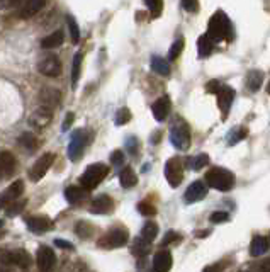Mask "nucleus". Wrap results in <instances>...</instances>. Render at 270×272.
I'll return each mask as SVG.
<instances>
[{
  "label": "nucleus",
  "mask_w": 270,
  "mask_h": 272,
  "mask_svg": "<svg viewBox=\"0 0 270 272\" xmlns=\"http://www.w3.org/2000/svg\"><path fill=\"white\" fill-rule=\"evenodd\" d=\"M144 3H146L153 17H158L161 10H163V0H144Z\"/></svg>",
  "instance_id": "nucleus-39"
},
{
  "label": "nucleus",
  "mask_w": 270,
  "mask_h": 272,
  "mask_svg": "<svg viewBox=\"0 0 270 272\" xmlns=\"http://www.w3.org/2000/svg\"><path fill=\"white\" fill-rule=\"evenodd\" d=\"M149 245L151 243H148V242H144L143 238H136L135 243H133V247H131V252L136 255V257H144L148 252H149Z\"/></svg>",
  "instance_id": "nucleus-33"
},
{
  "label": "nucleus",
  "mask_w": 270,
  "mask_h": 272,
  "mask_svg": "<svg viewBox=\"0 0 270 272\" xmlns=\"http://www.w3.org/2000/svg\"><path fill=\"white\" fill-rule=\"evenodd\" d=\"M2 226H3V221H2V220H0V228H2Z\"/></svg>",
  "instance_id": "nucleus-55"
},
{
  "label": "nucleus",
  "mask_w": 270,
  "mask_h": 272,
  "mask_svg": "<svg viewBox=\"0 0 270 272\" xmlns=\"http://www.w3.org/2000/svg\"><path fill=\"white\" fill-rule=\"evenodd\" d=\"M182 7H184L187 12H197L199 0H182Z\"/></svg>",
  "instance_id": "nucleus-45"
},
{
  "label": "nucleus",
  "mask_w": 270,
  "mask_h": 272,
  "mask_svg": "<svg viewBox=\"0 0 270 272\" xmlns=\"http://www.w3.org/2000/svg\"><path fill=\"white\" fill-rule=\"evenodd\" d=\"M223 267H224V264H223V262L211 264V266L204 267V271H202V272H221V271H223Z\"/></svg>",
  "instance_id": "nucleus-49"
},
{
  "label": "nucleus",
  "mask_w": 270,
  "mask_h": 272,
  "mask_svg": "<svg viewBox=\"0 0 270 272\" xmlns=\"http://www.w3.org/2000/svg\"><path fill=\"white\" fill-rule=\"evenodd\" d=\"M207 194V187L202 180H196L187 187L185 191V196H184V201L187 204H192V203H197V201H202Z\"/></svg>",
  "instance_id": "nucleus-13"
},
{
  "label": "nucleus",
  "mask_w": 270,
  "mask_h": 272,
  "mask_svg": "<svg viewBox=\"0 0 270 272\" xmlns=\"http://www.w3.org/2000/svg\"><path fill=\"white\" fill-rule=\"evenodd\" d=\"M85 143H87L85 131L84 130L73 131L72 139H70V145H68V158L72 160V162H78V160H80Z\"/></svg>",
  "instance_id": "nucleus-8"
},
{
  "label": "nucleus",
  "mask_w": 270,
  "mask_h": 272,
  "mask_svg": "<svg viewBox=\"0 0 270 272\" xmlns=\"http://www.w3.org/2000/svg\"><path fill=\"white\" fill-rule=\"evenodd\" d=\"M269 249H270V235L269 238L262 237V235H257V237H253V240L250 243V255L252 257H260V255H264Z\"/></svg>",
  "instance_id": "nucleus-23"
},
{
  "label": "nucleus",
  "mask_w": 270,
  "mask_h": 272,
  "mask_svg": "<svg viewBox=\"0 0 270 272\" xmlns=\"http://www.w3.org/2000/svg\"><path fill=\"white\" fill-rule=\"evenodd\" d=\"M66 26H68L72 43L78 44V41H80V29H78V24H77V20H75L73 15H66Z\"/></svg>",
  "instance_id": "nucleus-35"
},
{
  "label": "nucleus",
  "mask_w": 270,
  "mask_h": 272,
  "mask_svg": "<svg viewBox=\"0 0 270 272\" xmlns=\"http://www.w3.org/2000/svg\"><path fill=\"white\" fill-rule=\"evenodd\" d=\"M230 220V214H228L226 211H216L209 216V221L214 225H219V223H224V221Z\"/></svg>",
  "instance_id": "nucleus-43"
},
{
  "label": "nucleus",
  "mask_w": 270,
  "mask_h": 272,
  "mask_svg": "<svg viewBox=\"0 0 270 272\" xmlns=\"http://www.w3.org/2000/svg\"><path fill=\"white\" fill-rule=\"evenodd\" d=\"M60 99H61V94L60 90L56 89H43L39 92V101H41V106L43 107H48V109H55V107L60 104Z\"/></svg>",
  "instance_id": "nucleus-20"
},
{
  "label": "nucleus",
  "mask_w": 270,
  "mask_h": 272,
  "mask_svg": "<svg viewBox=\"0 0 270 272\" xmlns=\"http://www.w3.org/2000/svg\"><path fill=\"white\" fill-rule=\"evenodd\" d=\"M262 84H264V72H260V70H252V72H248L247 75V87L248 90H252V92H257Z\"/></svg>",
  "instance_id": "nucleus-26"
},
{
  "label": "nucleus",
  "mask_w": 270,
  "mask_h": 272,
  "mask_svg": "<svg viewBox=\"0 0 270 272\" xmlns=\"http://www.w3.org/2000/svg\"><path fill=\"white\" fill-rule=\"evenodd\" d=\"M207 163H209V156L206 153H199L197 156L187 158V165L192 168V170H201L202 167H207Z\"/></svg>",
  "instance_id": "nucleus-32"
},
{
  "label": "nucleus",
  "mask_w": 270,
  "mask_h": 272,
  "mask_svg": "<svg viewBox=\"0 0 270 272\" xmlns=\"http://www.w3.org/2000/svg\"><path fill=\"white\" fill-rule=\"evenodd\" d=\"M216 96H218V106L223 113V118H226L228 111H230V107L235 101V90L230 85H221V89H219V92Z\"/></svg>",
  "instance_id": "nucleus-14"
},
{
  "label": "nucleus",
  "mask_w": 270,
  "mask_h": 272,
  "mask_svg": "<svg viewBox=\"0 0 270 272\" xmlns=\"http://www.w3.org/2000/svg\"><path fill=\"white\" fill-rule=\"evenodd\" d=\"M138 211L143 214V216H155V214H156V208L153 204L146 203V201H143V203L138 204Z\"/></svg>",
  "instance_id": "nucleus-42"
},
{
  "label": "nucleus",
  "mask_w": 270,
  "mask_h": 272,
  "mask_svg": "<svg viewBox=\"0 0 270 272\" xmlns=\"http://www.w3.org/2000/svg\"><path fill=\"white\" fill-rule=\"evenodd\" d=\"M130 240V233H128L126 228L123 226H118V228L109 230L102 238H99L97 247L106 250H112V249H119V247H124Z\"/></svg>",
  "instance_id": "nucleus-5"
},
{
  "label": "nucleus",
  "mask_w": 270,
  "mask_h": 272,
  "mask_svg": "<svg viewBox=\"0 0 270 272\" xmlns=\"http://www.w3.org/2000/svg\"><path fill=\"white\" fill-rule=\"evenodd\" d=\"M219 89H221V84H219L218 80H209L206 84V90L209 94H218L219 92Z\"/></svg>",
  "instance_id": "nucleus-47"
},
{
  "label": "nucleus",
  "mask_w": 270,
  "mask_h": 272,
  "mask_svg": "<svg viewBox=\"0 0 270 272\" xmlns=\"http://www.w3.org/2000/svg\"><path fill=\"white\" fill-rule=\"evenodd\" d=\"M128 148L131 150V153H136V138H130V141H128Z\"/></svg>",
  "instance_id": "nucleus-52"
},
{
  "label": "nucleus",
  "mask_w": 270,
  "mask_h": 272,
  "mask_svg": "<svg viewBox=\"0 0 270 272\" xmlns=\"http://www.w3.org/2000/svg\"><path fill=\"white\" fill-rule=\"evenodd\" d=\"M262 272H270V259L262 264Z\"/></svg>",
  "instance_id": "nucleus-53"
},
{
  "label": "nucleus",
  "mask_w": 270,
  "mask_h": 272,
  "mask_svg": "<svg viewBox=\"0 0 270 272\" xmlns=\"http://www.w3.org/2000/svg\"><path fill=\"white\" fill-rule=\"evenodd\" d=\"M19 143H20V146L27 151H34L37 148V139L32 133H22L19 138Z\"/></svg>",
  "instance_id": "nucleus-34"
},
{
  "label": "nucleus",
  "mask_w": 270,
  "mask_h": 272,
  "mask_svg": "<svg viewBox=\"0 0 270 272\" xmlns=\"http://www.w3.org/2000/svg\"><path fill=\"white\" fill-rule=\"evenodd\" d=\"M55 262H56V255L53 252V249H49V247H39V250H37L36 254V264L37 267H39L41 272H49L55 267Z\"/></svg>",
  "instance_id": "nucleus-11"
},
{
  "label": "nucleus",
  "mask_w": 270,
  "mask_h": 272,
  "mask_svg": "<svg viewBox=\"0 0 270 272\" xmlns=\"http://www.w3.org/2000/svg\"><path fill=\"white\" fill-rule=\"evenodd\" d=\"M73 119H75V114L73 113H68L66 114V118H65V121H63V131H68L70 130V126H72V123H73Z\"/></svg>",
  "instance_id": "nucleus-50"
},
{
  "label": "nucleus",
  "mask_w": 270,
  "mask_h": 272,
  "mask_svg": "<svg viewBox=\"0 0 270 272\" xmlns=\"http://www.w3.org/2000/svg\"><path fill=\"white\" fill-rule=\"evenodd\" d=\"M26 204H27V201L26 199H17V201H14L12 204H9L5 208V214L7 216H15V214H20L24 211V208H26Z\"/></svg>",
  "instance_id": "nucleus-38"
},
{
  "label": "nucleus",
  "mask_w": 270,
  "mask_h": 272,
  "mask_svg": "<svg viewBox=\"0 0 270 272\" xmlns=\"http://www.w3.org/2000/svg\"><path fill=\"white\" fill-rule=\"evenodd\" d=\"M170 141L172 145L180 151L189 150L190 146V130L189 125L182 118H175V121L172 123L170 128Z\"/></svg>",
  "instance_id": "nucleus-3"
},
{
  "label": "nucleus",
  "mask_w": 270,
  "mask_h": 272,
  "mask_svg": "<svg viewBox=\"0 0 270 272\" xmlns=\"http://www.w3.org/2000/svg\"><path fill=\"white\" fill-rule=\"evenodd\" d=\"M206 36L213 41V43L233 39V24H231L230 17H228L223 10H218L213 17L209 19V26H207Z\"/></svg>",
  "instance_id": "nucleus-1"
},
{
  "label": "nucleus",
  "mask_w": 270,
  "mask_h": 272,
  "mask_svg": "<svg viewBox=\"0 0 270 272\" xmlns=\"http://www.w3.org/2000/svg\"><path fill=\"white\" fill-rule=\"evenodd\" d=\"M61 43H63V31H55L53 34L46 36V38L41 41V48L53 49V48L61 46Z\"/></svg>",
  "instance_id": "nucleus-27"
},
{
  "label": "nucleus",
  "mask_w": 270,
  "mask_h": 272,
  "mask_svg": "<svg viewBox=\"0 0 270 272\" xmlns=\"http://www.w3.org/2000/svg\"><path fill=\"white\" fill-rule=\"evenodd\" d=\"M165 177L172 187H178L184 180V162L178 156L167 160L165 163Z\"/></svg>",
  "instance_id": "nucleus-6"
},
{
  "label": "nucleus",
  "mask_w": 270,
  "mask_h": 272,
  "mask_svg": "<svg viewBox=\"0 0 270 272\" xmlns=\"http://www.w3.org/2000/svg\"><path fill=\"white\" fill-rule=\"evenodd\" d=\"M114 209V201L111 199L107 194H101L97 196L90 204V211L94 214H107Z\"/></svg>",
  "instance_id": "nucleus-19"
},
{
  "label": "nucleus",
  "mask_w": 270,
  "mask_h": 272,
  "mask_svg": "<svg viewBox=\"0 0 270 272\" xmlns=\"http://www.w3.org/2000/svg\"><path fill=\"white\" fill-rule=\"evenodd\" d=\"M26 225L27 228L36 235L49 232V230L53 228V221L49 220L48 216H29L26 220Z\"/></svg>",
  "instance_id": "nucleus-15"
},
{
  "label": "nucleus",
  "mask_w": 270,
  "mask_h": 272,
  "mask_svg": "<svg viewBox=\"0 0 270 272\" xmlns=\"http://www.w3.org/2000/svg\"><path fill=\"white\" fill-rule=\"evenodd\" d=\"M0 238H2V233H0Z\"/></svg>",
  "instance_id": "nucleus-56"
},
{
  "label": "nucleus",
  "mask_w": 270,
  "mask_h": 272,
  "mask_svg": "<svg viewBox=\"0 0 270 272\" xmlns=\"http://www.w3.org/2000/svg\"><path fill=\"white\" fill-rule=\"evenodd\" d=\"M65 197L70 204L73 206H80L82 203H85L89 199V191L84 187H77V185H72L65 191Z\"/></svg>",
  "instance_id": "nucleus-21"
},
{
  "label": "nucleus",
  "mask_w": 270,
  "mask_h": 272,
  "mask_svg": "<svg viewBox=\"0 0 270 272\" xmlns=\"http://www.w3.org/2000/svg\"><path fill=\"white\" fill-rule=\"evenodd\" d=\"M55 245L58 247V249H63V250H73V243L66 242V240H61V238H56L55 240Z\"/></svg>",
  "instance_id": "nucleus-48"
},
{
  "label": "nucleus",
  "mask_w": 270,
  "mask_h": 272,
  "mask_svg": "<svg viewBox=\"0 0 270 272\" xmlns=\"http://www.w3.org/2000/svg\"><path fill=\"white\" fill-rule=\"evenodd\" d=\"M151 70L158 75H163V77H168L170 75V65L168 61L161 56H153L151 58Z\"/></svg>",
  "instance_id": "nucleus-28"
},
{
  "label": "nucleus",
  "mask_w": 270,
  "mask_h": 272,
  "mask_svg": "<svg viewBox=\"0 0 270 272\" xmlns=\"http://www.w3.org/2000/svg\"><path fill=\"white\" fill-rule=\"evenodd\" d=\"M2 261L5 264H14V266L20 267V269H27L31 266V255H29L24 249L12 250V252L3 254Z\"/></svg>",
  "instance_id": "nucleus-12"
},
{
  "label": "nucleus",
  "mask_w": 270,
  "mask_h": 272,
  "mask_svg": "<svg viewBox=\"0 0 270 272\" xmlns=\"http://www.w3.org/2000/svg\"><path fill=\"white\" fill-rule=\"evenodd\" d=\"M51 118H53V111L48 109V107L41 106L39 109H36L34 113H32V116L29 118V123H32V125L37 126V128H44V126L49 125Z\"/></svg>",
  "instance_id": "nucleus-22"
},
{
  "label": "nucleus",
  "mask_w": 270,
  "mask_h": 272,
  "mask_svg": "<svg viewBox=\"0 0 270 272\" xmlns=\"http://www.w3.org/2000/svg\"><path fill=\"white\" fill-rule=\"evenodd\" d=\"M267 90H269V94H270V82H269V85H267Z\"/></svg>",
  "instance_id": "nucleus-54"
},
{
  "label": "nucleus",
  "mask_w": 270,
  "mask_h": 272,
  "mask_svg": "<svg viewBox=\"0 0 270 272\" xmlns=\"http://www.w3.org/2000/svg\"><path fill=\"white\" fill-rule=\"evenodd\" d=\"M247 135H248V130H247V128H236V130L231 131L230 136H228V139H230V145H236V143L242 141V139H243Z\"/></svg>",
  "instance_id": "nucleus-40"
},
{
  "label": "nucleus",
  "mask_w": 270,
  "mask_h": 272,
  "mask_svg": "<svg viewBox=\"0 0 270 272\" xmlns=\"http://www.w3.org/2000/svg\"><path fill=\"white\" fill-rule=\"evenodd\" d=\"M156 235H158V225H156L155 221H146L143 228H141V238L148 243H151L155 240Z\"/></svg>",
  "instance_id": "nucleus-29"
},
{
  "label": "nucleus",
  "mask_w": 270,
  "mask_h": 272,
  "mask_svg": "<svg viewBox=\"0 0 270 272\" xmlns=\"http://www.w3.org/2000/svg\"><path fill=\"white\" fill-rule=\"evenodd\" d=\"M15 167H17L15 156L10 151H0V179L10 177L15 172Z\"/></svg>",
  "instance_id": "nucleus-18"
},
{
  "label": "nucleus",
  "mask_w": 270,
  "mask_h": 272,
  "mask_svg": "<svg viewBox=\"0 0 270 272\" xmlns=\"http://www.w3.org/2000/svg\"><path fill=\"white\" fill-rule=\"evenodd\" d=\"M170 109H172V101H170L168 96H163L160 99H156L151 106V113H153V118L156 121H165L167 116L170 114Z\"/></svg>",
  "instance_id": "nucleus-16"
},
{
  "label": "nucleus",
  "mask_w": 270,
  "mask_h": 272,
  "mask_svg": "<svg viewBox=\"0 0 270 272\" xmlns=\"http://www.w3.org/2000/svg\"><path fill=\"white\" fill-rule=\"evenodd\" d=\"M53 162H55V155L53 153H44L43 156H39L34 165L31 167V170H29V179H31L32 182H39V180L46 175V172L49 170V167L53 165Z\"/></svg>",
  "instance_id": "nucleus-7"
},
{
  "label": "nucleus",
  "mask_w": 270,
  "mask_h": 272,
  "mask_svg": "<svg viewBox=\"0 0 270 272\" xmlns=\"http://www.w3.org/2000/svg\"><path fill=\"white\" fill-rule=\"evenodd\" d=\"M213 51V41L207 38L206 34H202L201 38L197 39V53L199 58H207Z\"/></svg>",
  "instance_id": "nucleus-30"
},
{
  "label": "nucleus",
  "mask_w": 270,
  "mask_h": 272,
  "mask_svg": "<svg viewBox=\"0 0 270 272\" xmlns=\"http://www.w3.org/2000/svg\"><path fill=\"white\" fill-rule=\"evenodd\" d=\"M172 254L167 249L158 250L153 257V269L151 272H168L172 269Z\"/></svg>",
  "instance_id": "nucleus-17"
},
{
  "label": "nucleus",
  "mask_w": 270,
  "mask_h": 272,
  "mask_svg": "<svg viewBox=\"0 0 270 272\" xmlns=\"http://www.w3.org/2000/svg\"><path fill=\"white\" fill-rule=\"evenodd\" d=\"M204 179L209 187L216 189V191H221V192L231 191L235 185V174L223 167H211L209 170L206 172Z\"/></svg>",
  "instance_id": "nucleus-2"
},
{
  "label": "nucleus",
  "mask_w": 270,
  "mask_h": 272,
  "mask_svg": "<svg viewBox=\"0 0 270 272\" xmlns=\"http://www.w3.org/2000/svg\"><path fill=\"white\" fill-rule=\"evenodd\" d=\"M109 174V167L104 165V163H92V165L87 167V170L80 175V184L82 187L87 191H92L102 182L104 179Z\"/></svg>",
  "instance_id": "nucleus-4"
},
{
  "label": "nucleus",
  "mask_w": 270,
  "mask_h": 272,
  "mask_svg": "<svg viewBox=\"0 0 270 272\" xmlns=\"http://www.w3.org/2000/svg\"><path fill=\"white\" fill-rule=\"evenodd\" d=\"M75 233L80 238H90V235L94 233V226L89 221H78L77 226H75Z\"/></svg>",
  "instance_id": "nucleus-36"
},
{
  "label": "nucleus",
  "mask_w": 270,
  "mask_h": 272,
  "mask_svg": "<svg viewBox=\"0 0 270 272\" xmlns=\"http://www.w3.org/2000/svg\"><path fill=\"white\" fill-rule=\"evenodd\" d=\"M82 61H84V53L78 51L72 60V85L73 87H77V82H78V78H80Z\"/></svg>",
  "instance_id": "nucleus-31"
},
{
  "label": "nucleus",
  "mask_w": 270,
  "mask_h": 272,
  "mask_svg": "<svg viewBox=\"0 0 270 272\" xmlns=\"http://www.w3.org/2000/svg\"><path fill=\"white\" fill-rule=\"evenodd\" d=\"M37 70H39L41 75L55 78L61 73V61L58 60L55 55H48V56H44V58L39 60V63H37Z\"/></svg>",
  "instance_id": "nucleus-9"
},
{
  "label": "nucleus",
  "mask_w": 270,
  "mask_h": 272,
  "mask_svg": "<svg viewBox=\"0 0 270 272\" xmlns=\"http://www.w3.org/2000/svg\"><path fill=\"white\" fill-rule=\"evenodd\" d=\"M119 182H121L124 189H131L138 182V175L135 174V170L131 167H124L121 174H119Z\"/></svg>",
  "instance_id": "nucleus-25"
},
{
  "label": "nucleus",
  "mask_w": 270,
  "mask_h": 272,
  "mask_svg": "<svg viewBox=\"0 0 270 272\" xmlns=\"http://www.w3.org/2000/svg\"><path fill=\"white\" fill-rule=\"evenodd\" d=\"M22 192H24V182L17 179L15 182H12L9 187L2 192V196H0V209L7 208V206L12 204L14 201L20 199Z\"/></svg>",
  "instance_id": "nucleus-10"
},
{
  "label": "nucleus",
  "mask_w": 270,
  "mask_h": 272,
  "mask_svg": "<svg viewBox=\"0 0 270 272\" xmlns=\"http://www.w3.org/2000/svg\"><path fill=\"white\" fill-rule=\"evenodd\" d=\"M178 240H180V235H178L177 232H168L167 235H165V238H163V242H161V245L167 247V245H170V243H175Z\"/></svg>",
  "instance_id": "nucleus-46"
},
{
  "label": "nucleus",
  "mask_w": 270,
  "mask_h": 272,
  "mask_svg": "<svg viewBox=\"0 0 270 272\" xmlns=\"http://www.w3.org/2000/svg\"><path fill=\"white\" fill-rule=\"evenodd\" d=\"M130 119H131V113H130V109H128V107H121V109L116 113V125H118V126L126 125Z\"/></svg>",
  "instance_id": "nucleus-41"
},
{
  "label": "nucleus",
  "mask_w": 270,
  "mask_h": 272,
  "mask_svg": "<svg viewBox=\"0 0 270 272\" xmlns=\"http://www.w3.org/2000/svg\"><path fill=\"white\" fill-rule=\"evenodd\" d=\"M111 163L112 165H123L124 163V153L121 150H114L112 151V155H111Z\"/></svg>",
  "instance_id": "nucleus-44"
},
{
  "label": "nucleus",
  "mask_w": 270,
  "mask_h": 272,
  "mask_svg": "<svg viewBox=\"0 0 270 272\" xmlns=\"http://www.w3.org/2000/svg\"><path fill=\"white\" fill-rule=\"evenodd\" d=\"M185 46V41L184 38H177L175 41H173V44L170 46L168 49V60H177L178 56H180V53H182V49H184Z\"/></svg>",
  "instance_id": "nucleus-37"
},
{
  "label": "nucleus",
  "mask_w": 270,
  "mask_h": 272,
  "mask_svg": "<svg viewBox=\"0 0 270 272\" xmlns=\"http://www.w3.org/2000/svg\"><path fill=\"white\" fill-rule=\"evenodd\" d=\"M44 3H46V0H26V3H24L22 7V12H20L22 19H29L32 17V15H36L37 12L44 7Z\"/></svg>",
  "instance_id": "nucleus-24"
},
{
  "label": "nucleus",
  "mask_w": 270,
  "mask_h": 272,
  "mask_svg": "<svg viewBox=\"0 0 270 272\" xmlns=\"http://www.w3.org/2000/svg\"><path fill=\"white\" fill-rule=\"evenodd\" d=\"M17 3H20V0H2V5L10 9V7H15Z\"/></svg>",
  "instance_id": "nucleus-51"
}]
</instances>
